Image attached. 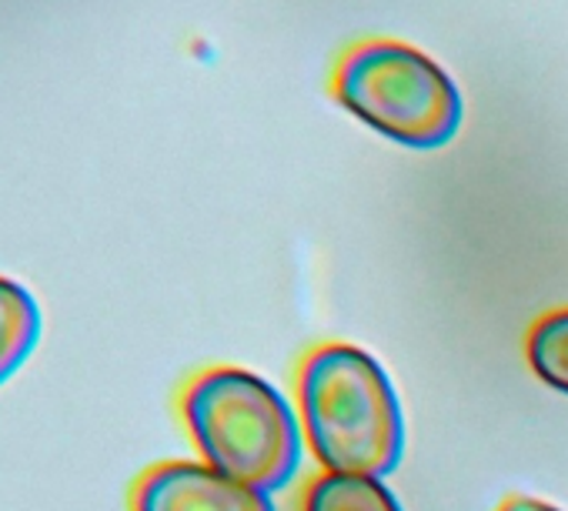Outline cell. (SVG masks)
Returning a JSON list of instances; mask_svg holds the SVG:
<instances>
[{
    "label": "cell",
    "mask_w": 568,
    "mask_h": 511,
    "mask_svg": "<svg viewBox=\"0 0 568 511\" xmlns=\"http://www.w3.org/2000/svg\"><path fill=\"white\" fill-rule=\"evenodd\" d=\"M302 425L332 474L385 478L405 454V411L388 371L362 348L325 345L302 368Z\"/></svg>",
    "instance_id": "6da1fadb"
},
{
    "label": "cell",
    "mask_w": 568,
    "mask_h": 511,
    "mask_svg": "<svg viewBox=\"0 0 568 511\" xmlns=\"http://www.w3.org/2000/svg\"><path fill=\"white\" fill-rule=\"evenodd\" d=\"M328 91L365 127L412 151L452 144L465 121L455 78L402 38L368 34L348 41L332 61Z\"/></svg>",
    "instance_id": "7a4b0ae2"
},
{
    "label": "cell",
    "mask_w": 568,
    "mask_h": 511,
    "mask_svg": "<svg viewBox=\"0 0 568 511\" xmlns=\"http://www.w3.org/2000/svg\"><path fill=\"white\" fill-rule=\"evenodd\" d=\"M181 415L201 458L257 491L292 484L302 464V421L271 381L244 368H207L181 395Z\"/></svg>",
    "instance_id": "3957f363"
},
{
    "label": "cell",
    "mask_w": 568,
    "mask_h": 511,
    "mask_svg": "<svg viewBox=\"0 0 568 511\" xmlns=\"http://www.w3.org/2000/svg\"><path fill=\"white\" fill-rule=\"evenodd\" d=\"M131 511H277L267 491L234 481L207 461L151 464L128 498Z\"/></svg>",
    "instance_id": "277c9868"
},
{
    "label": "cell",
    "mask_w": 568,
    "mask_h": 511,
    "mask_svg": "<svg viewBox=\"0 0 568 511\" xmlns=\"http://www.w3.org/2000/svg\"><path fill=\"white\" fill-rule=\"evenodd\" d=\"M44 311L28 285L0 275V388H4L38 351Z\"/></svg>",
    "instance_id": "5b68a950"
},
{
    "label": "cell",
    "mask_w": 568,
    "mask_h": 511,
    "mask_svg": "<svg viewBox=\"0 0 568 511\" xmlns=\"http://www.w3.org/2000/svg\"><path fill=\"white\" fill-rule=\"evenodd\" d=\"M305 511H405L382 478L322 474L305 491Z\"/></svg>",
    "instance_id": "8992f818"
},
{
    "label": "cell",
    "mask_w": 568,
    "mask_h": 511,
    "mask_svg": "<svg viewBox=\"0 0 568 511\" xmlns=\"http://www.w3.org/2000/svg\"><path fill=\"white\" fill-rule=\"evenodd\" d=\"M528 365L548 388L568 395V308L545 315L531 328Z\"/></svg>",
    "instance_id": "52a82bcc"
},
{
    "label": "cell",
    "mask_w": 568,
    "mask_h": 511,
    "mask_svg": "<svg viewBox=\"0 0 568 511\" xmlns=\"http://www.w3.org/2000/svg\"><path fill=\"white\" fill-rule=\"evenodd\" d=\"M498 511H561V508H555L548 501H538V498H511Z\"/></svg>",
    "instance_id": "ba28073f"
}]
</instances>
